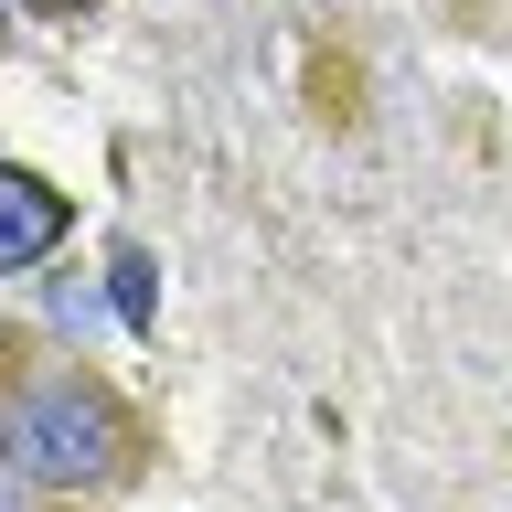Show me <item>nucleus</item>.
Masks as SVG:
<instances>
[{"instance_id": "7ed1b4c3", "label": "nucleus", "mask_w": 512, "mask_h": 512, "mask_svg": "<svg viewBox=\"0 0 512 512\" xmlns=\"http://www.w3.org/2000/svg\"><path fill=\"white\" fill-rule=\"evenodd\" d=\"M107 288H118V320H128V331H150V256L118 246V256H107Z\"/></svg>"}, {"instance_id": "39448f33", "label": "nucleus", "mask_w": 512, "mask_h": 512, "mask_svg": "<svg viewBox=\"0 0 512 512\" xmlns=\"http://www.w3.org/2000/svg\"><path fill=\"white\" fill-rule=\"evenodd\" d=\"M0 352H11V342H0Z\"/></svg>"}, {"instance_id": "f257e3e1", "label": "nucleus", "mask_w": 512, "mask_h": 512, "mask_svg": "<svg viewBox=\"0 0 512 512\" xmlns=\"http://www.w3.org/2000/svg\"><path fill=\"white\" fill-rule=\"evenodd\" d=\"M139 459H150L139 406L86 363H54L0 406V470L32 491H118V480H139Z\"/></svg>"}, {"instance_id": "f03ea898", "label": "nucleus", "mask_w": 512, "mask_h": 512, "mask_svg": "<svg viewBox=\"0 0 512 512\" xmlns=\"http://www.w3.org/2000/svg\"><path fill=\"white\" fill-rule=\"evenodd\" d=\"M75 235V203H64L43 171H22V160H0V278H22V267H43V256Z\"/></svg>"}, {"instance_id": "20e7f679", "label": "nucleus", "mask_w": 512, "mask_h": 512, "mask_svg": "<svg viewBox=\"0 0 512 512\" xmlns=\"http://www.w3.org/2000/svg\"><path fill=\"white\" fill-rule=\"evenodd\" d=\"M22 11H54V22H75V11H96V0H22Z\"/></svg>"}]
</instances>
